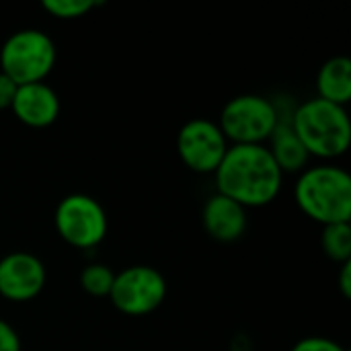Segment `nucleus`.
Returning <instances> with one entry per match:
<instances>
[{
  "instance_id": "nucleus-1",
  "label": "nucleus",
  "mask_w": 351,
  "mask_h": 351,
  "mask_svg": "<svg viewBox=\"0 0 351 351\" xmlns=\"http://www.w3.org/2000/svg\"><path fill=\"white\" fill-rule=\"evenodd\" d=\"M214 177L218 193L243 208H263L271 204L284 185V173L265 144L228 146Z\"/></svg>"
},
{
  "instance_id": "nucleus-2",
  "label": "nucleus",
  "mask_w": 351,
  "mask_h": 351,
  "mask_svg": "<svg viewBox=\"0 0 351 351\" xmlns=\"http://www.w3.org/2000/svg\"><path fill=\"white\" fill-rule=\"evenodd\" d=\"M294 202L321 226L351 222V175L331 162L306 167L294 183Z\"/></svg>"
},
{
  "instance_id": "nucleus-3",
  "label": "nucleus",
  "mask_w": 351,
  "mask_h": 351,
  "mask_svg": "<svg viewBox=\"0 0 351 351\" xmlns=\"http://www.w3.org/2000/svg\"><path fill=\"white\" fill-rule=\"evenodd\" d=\"M290 123L311 158L333 160L350 148L351 121L348 107L313 97L292 109Z\"/></svg>"
},
{
  "instance_id": "nucleus-4",
  "label": "nucleus",
  "mask_w": 351,
  "mask_h": 351,
  "mask_svg": "<svg viewBox=\"0 0 351 351\" xmlns=\"http://www.w3.org/2000/svg\"><path fill=\"white\" fill-rule=\"evenodd\" d=\"M58 49L53 39L41 29H19L10 33L0 47V72L14 84L45 82L53 70Z\"/></svg>"
},
{
  "instance_id": "nucleus-5",
  "label": "nucleus",
  "mask_w": 351,
  "mask_h": 351,
  "mask_svg": "<svg viewBox=\"0 0 351 351\" xmlns=\"http://www.w3.org/2000/svg\"><path fill=\"white\" fill-rule=\"evenodd\" d=\"M280 121V111L274 99L245 93L232 97L220 111L216 121L230 146L265 144Z\"/></svg>"
},
{
  "instance_id": "nucleus-6",
  "label": "nucleus",
  "mask_w": 351,
  "mask_h": 351,
  "mask_svg": "<svg viewBox=\"0 0 351 351\" xmlns=\"http://www.w3.org/2000/svg\"><path fill=\"white\" fill-rule=\"evenodd\" d=\"M53 224L62 241L80 251L101 245L109 230L103 204L88 193H70L62 197L53 212Z\"/></svg>"
},
{
  "instance_id": "nucleus-7",
  "label": "nucleus",
  "mask_w": 351,
  "mask_h": 351,
  "mask_svg": "<svg viewBox=\"0 0 351 351\" xmlns=\"http://www.w3.org/2000/svg\"><path fill=\"white\" fill-rule=\"evenodd\" d=\"M167 280L152 265H130L115 274L109 292L111 304L128 317H146L158 311L167 298Z\"/></svg>"
},
{
  "instance_id": "nucleus-8",
  "label": "nucleus",
  "mask_w": 351,
  "mask_h": 351,
  "mask_svg": "<svg viewBox=\"0 0 351 351\" xmlns=\"http://www.w3.org/2000/svg\"><path fill=\"white\" fill-rule=\"evenodd\" d=\"M228 146L230 144L220 125L206 117H193L185 121L177 134L179 158L193 173H216Z\"/></svg>"
},
{
  "instance_id": "nucleus-9",
  "label": "nucleus",
  "mask_w": 351,
  "mask_h": 351,
  "mask_svg": "<svg viewBox=\"0 0 351 351\" xmlns=\"http://www.w3.org/2000/svg\"><path fill=\"white\" fill-rule=\"evenodd\" d=\"M47 282L43 261L27 251H12L0 259V296L8 302L35 300Z\"/></svg>"
},
{
  "instance_id": "nucleus-10",
  "label": "nucleus",
  "mask_w": 351,
  "mask_h": 351,
  "mask_svg": "<svg viewBox=\"0 0 351 351\" xmlns=\"http://www.w3.org/2000/svg\"><path fill=\"white\" fill-rule=\"evenodd\" d=\"M10 111L29 128H47L60 115V97L47 82L21 84Z\"/></svg>"
},
{
  "instance_id": "nucleus-11",
  "label": "nucleus",
  "mask_w": 351,
  "mask_h": 351,
  "mask_svg": "<svg viewBox=\"0 0 351 351\" xmlns=\"http://www.w3.org/2000/svg\"><path fill=\"white\" fill-rule=\"evenodd\" d=\"M204 230L218 243H234L239 241L249 224L247 208L232 202L222 193H212L202 208Z\"/></svg>"
},
{
  "instance_id": "nucleus-12",
  "label": "nucleus",
  "mask_w": 351,
  "mask_h": 351,
  "mask_svg": "<svg viewBox=\"0 0 351 351\" xmlns=\"http://www.w3.org/2000/svg\"><path fill=\"white\" fill-rule=\"evenodd\" d=\"M290 115L280 117L274 134L265 142L271 158L276 160V165L280 167V171L284 175L286 173H302L308 167V160H311L306 148L302 146V142L298 140L296 132L292 130Z\"/></svg>"
},
{
  "instance_id": "nucleus-13",
  "label": "nucleus",
  "mask_w": 351,
  "mask_h": 351,
  "mask_svg": "<svg viewBox=\"0 0 351 351\" xmlns=\"http://www.w3.org/2000/svg\"><path fill=\"white\" fill-rule=\"evenodd\" d=\"M317 97L348 107L351 101V60L348 56L329 58L317 74Z\"/></svg>"
},
{
  "instance_id": "nucleus-14",
  "label": "nucleus",
  "mask_w": 351,
  "mask_h": 351,
  "mask_svg": "<svg viewBox=\"0 0 351 351\" xmlns=\"http://www.w3.org/2000/svg\"><path fill=\"white\" fill-rule=\"evenodd\" d=\"M321 247H323V253L335 263L351 261V222L323 226Z\"/></svg>"
},
{
  "instance_id": "nucleus-15",
  "label": "nucleus",
  "mask_w": 351,
  "mask_h": 351,
  "mask_svg": "<svg viewBox=\"0 0 351 351\" xmlns=\"http://www.w3.org/2000/svg\"><path fill=\"white\" fill-rule=\"evenodd\" d=\"M113 278H115V274L105 263H88L80 271V286L86 294H90L95 298H105V296L109 298Z\"/></svg>"
},
{
  "instance_id": "nucleus-16",
  "label": "nucleus",
  "mask_w": 351,
  "mask_h": 351,
  "mask_svg": "<svg viewBox=\"0 0 351 351\" xmlns=\"http://www.w3.org/2000/svg\"><path fill=\"white\" fill-rule=\"evenodd\" d=\"M99 4L101 2H97V0H43L41 6L51 16L62 19V21H70V19L84 16L86 12H90Z\"/></svg>"
},
{
  "instance_id": "nucleus-17",
  "label": "nucleus",
  "mask_w": 351,
  "mask_h": 351,
  "mask_svg": "<svg viewBox=\"0 0 351 351\" xmlns=\"http://www.w3.org/2000/svg\"><path fill=\"white\" fill-rule=\"evenodd\" d=\"M290 351H348L339 341L329 339V337H319V335H311L304 337L300 341H296Z\"/></svg>"
},
{
  "instance_id": "nucleus-18",
  "label": "nucleus",
  "mask_w": 351,
  "mask_h": 351,
  "mask_svg": "<svg viewBox=\"0 0 351 351\" xmlns=\"http://www.w3.org/2000/svg\"><path fill=\"white\" fill-rule=\"evenodd\" d=\"M23 350V343H21V337L16 333V329L0 319V351H21Z\"/></svg>"
},
{
  "instance_id": "nucleus-19",
  "label": "nucleus",
  "mask_w": 351,
  "mask_h": 351,
  "mask_svg": "<svg viewBox=\"0 0 351 351\" xmlns=\"http://www.w3.org/2000/svg\"><path fill=\"white\" fill-rule=\"evenodd\" d=\"M16 88H19V84H14L6 74L0 72V111L10 109L14 95H16Z\"/></svg>"
},
{
  "instance_id": "nucleus-20",
  "label": "nucleus",
  "mask_w": 351,
  "mask_h": 351,
  "mask_svg": "<svg viewBox=\"0 0 351 351\" xmlns=\"http://www.w3.org/2000/svg\"><path fill=\"white\" fill-rule=\"evenodd\" d=\"M339 292L343 298H351V261L341 263L339 271Z\"/></svg>"
}]
</instances>
